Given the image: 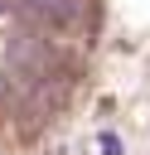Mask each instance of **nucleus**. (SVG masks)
<instances>
[{
  "mask_svg": "<svg viewBox=\"0 0 150 155\" xmlns=\"http://www.w3.org/2000/svg\"><path fill=\"white\" fill-rule=\"evenodd\" d=\"M39 5H58V0H39Z\"/></svg>",
  "mask_w": 150,
  "mask_h": 155,
  "instance_id": "nucleus-1",
  "label": "nucleus"
}]
</instances>
